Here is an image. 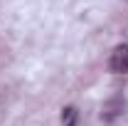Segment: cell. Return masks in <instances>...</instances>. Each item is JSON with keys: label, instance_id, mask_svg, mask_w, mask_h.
<instances>
[{"label": "cell", "instance_id": "1", "mask_svg": "<svg viewBox=\"0 0 128 126\" xmlns=\"http://www.w3.org/2000/svg\"><path fill=\"white\" fill-rule=\"evenodd\" d=\"M108 69L113 74H128V45H118L108 57Z\"/></svg>", "mask_w": 128, "mask_h": 126}, {"label": "cell", "instance_id": "2", "mask_svg": "<svg viewBox=\"0 0 128 126\" xmlns=\"http://www.w3.org/2000/svg\"><path fill=\"white\" fill-rule=\"evenodd\" d=\"M76 116H79V114H76L74 106H66V109L62 111V124L64 126H76Z\"/></svg>", "mask_w": 128, "mask_h": 126}, {"label": "cell", "instance_id": "3", "mask_svg": "<svg viewBox=\"0 0 128 126\" xmlns=\"http://www.w3.org/2000/svg\"><path fill=\"white\" fill-rule=\"evenodd\" d=\"M126 3H128V0H126Z\"/></svg>", "mask_w": 128, "mask_h": 126}]
</instances>
